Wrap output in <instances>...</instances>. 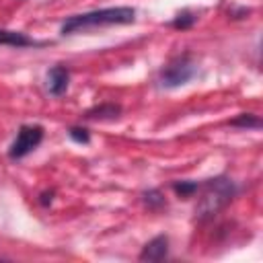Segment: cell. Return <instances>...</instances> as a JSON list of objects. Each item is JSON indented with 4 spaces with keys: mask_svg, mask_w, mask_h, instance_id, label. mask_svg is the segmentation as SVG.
<instances>
[{
    "mask_svg": "<svg viewBox=\"0 0 263 263\" xmlns=\"http://www.w3.org/2000/svg\"><path fill=\"white\" fill-rule=\"evenodd\" d=\"M168 257V236L158 234L152 240H148L140 251V261H162Z\"/></svg>",
    "mask_w": 263,
    "mask_h": 263,
    "instance_id": "obj_5",
    "label": "cell"
},
{
    "mask_svg": "<svg viewBox=\"0 0 263 263\" xmlns=\"http://www.w3.org/2000/svg\"><path fill=\"white\" fill-rule=\"evenodd\" d=\"M142 199L148 205V210H152V212H158V210L166 208V199H164V195H162L160 189H148V191H144L142 193Z\"/></svg>",
    "mask_w": 263,
    "mask_h": 263,
    "instance_id": "obj_9",
    "label": "cell"
},
{
    "mask_svg": "<svg viewBox=\"0 0 263 263\" xmlns=\"http://www.w3.org/2000/svg\"><path fill=\"white\" fill-rule=\"evenodd\" d=\"M230 125L242 127V129H259V127H261V119H259V115H255V113H240V115H236V117L230 121Z\"/></svg>",
    "mask_w": 263,
    "mask_h": 263,
    "instance_id": "obj_10",
    "label": "cell"
},
{
    "mask_svg": "<svg viewBox=\"0 0 263 263\" xmlns=\"http://www.w3.org/2000/svg\"><path fill=\"white\" fill-rule=\"evenodd\" d=\"M43 140V127L37 125V123H27V125H21L18 132H16V138L12 140L10 148H8V156L12 160H18V158H25L29 152H33Z\"/></svg>",
    "mask_w": 263,
    "mask_h": 263,
    "instance_id": "obj_4",
    "label": "cell"
},
{
    "mask_svg": "<svg viewBox=\"0 0 263 263\" xmlns=\"http://www.w3.org/2000/svg\"><path fill=\"white\" fill-rule=\"evenodd\" d=\"M68 84H70V70L64 64H58L47 72V92L49 95L62 97L68 90Z\"/></svg>",
    "mask_w": 263,
    "mask_h": 263,
    "instance_id": "obj_6",
    "label": "cell"
},
{
    "mask_svg": "<svg viewBox=\"0 0 263 263\" xmlns=\"http://www.w3.org/2000/svg\"><path fill=\"white\" fill-rule=\"evenodd\" d=\"M136 21V8L132 6H109L99 10H88L82 14L68 16L62 23V35H74L95 27H109V25H132Z\"/></svg>",
    "mask_w": 263,
    "mask_h": 263,
    "instance_id": "obj_1",
    "label": "cell"
},
{
    "mask_svg": "<svg viewBox=\"0 0 263 263\" xmlns=\"http://www.w3.org/2000/svg\"><path fill=\"white\" fill-rule=\"evenodd\" d=\"M197 189H199V181H175L173 183V191L183 199L193 197L197 193Z\"/></svg>",
    "mask_w": 263,
    "mask_h": 263,
    "instance_id": "obj_11",
    "label": "cell"
},
{
    "mask_svg": "<svg viewBox=\"0 0 263 263\" xmlns=\"http://www.w3.org/2000/svg\"><path fill=\"white\" fill-rule=\"evenodd\" d=\"M197 72V62L193 60V55L189 53H181L171 58L162 70L158 72V84L162 88H179L183 84H187Z\"/></svg>",
    "mask_w": 263,
    "mask_h": 263,
    "instance_id": "obj_3",
    "label": "cell"
},
{
    "mask_svg": "<svg viewBox=\"0 0 263 263\" xmlns=\"http://www.w3.org/2000/svg\"><path fill=\"white\" fill-rule=\"evenodd\" d=\"M121 113V107L115 105V103H105V105H99V107H92L84 113L86 119H115L119 117Z\"/></svg>",
    "mask_w": 263,
    "mask_h": 263,
    "instance_id": "obj_8",
    "label": "cell"
},
{
    "mask_svg": "<svg viewBox=\"0 0 263 263\" xmlns=\"http://www.w3.org/2000/svg\"><path fill=\"white\" fill-rule=\"evenodd\" d=\"M195 21H197V16L191 12V10H181L175 18H173V27L175 29H181V31H185V29H191L193 25H195Z\"/></svg>",
    "mask_w": 263,
    "mask_h": 263,
    "instance_id": "obj_12",
    "label": "cell"
},
{
    "mask_svg": "<svg viewBox=\"0 0 263 263\" xmlns=\"http://www.w3.org/2000/svg\"><path fill=\"white\" fill-rule=\"evenodd\" d=\"M68 136H70V140L76 142V144H88V142H90L88 129H86V127H80V125H72V127L68 129Z\"/></svg>",
    "mask_w": 263,
    "mask_h": 263,
    "instance_id": "obj_13",
    "label": "cell"
},
{
    "mask_svg": "<svg viewBox=\"0 0 263 263\" xmlns=\"http://www.w3.org/2000/svg\"><path fill=\"white\" fill-rule=\"evenodd\" d=\"M199 201L195 205L197 220H210L218 212H222L236 195V185L228 177H214L205 183H199Z\"/></svg>",
    "mask_w": 263,
    "mask_h": 263,
    "instance_id": "obj_2",
    "label": "cell"
},
{
    "mask_svg": "<svg viewBox=\"0 0 263 263\" xmlns=\"http://www.w3.org/2000/svg\"><path fill=\"white\" fill-rule=\"evenodd\" d=\"M0 45H10V47H31V45H41L39 41L27 37L21 31H8L0 29Z\"/></svg>",
    "mask_w": 263,
    "mask_h": 263,
    "instance_id": "obj_7",
    "label": "cell"
},
{
    "mask_svg": "<svg viewBox=\"0 0 263 263\" xmlns=\"http://www.w3.org/2000/svg\"><path fill=\"white\" fill-rule=\"evenodd\" d=\"M51 199H53V191H45V193H41V203L43 205H47V203H51Z\"/></svg>",
    "mask_w": 263,
    "mask_h": 263,
    "instance_id": "obj_14",
    "label": "cell"
}]
</instances>
